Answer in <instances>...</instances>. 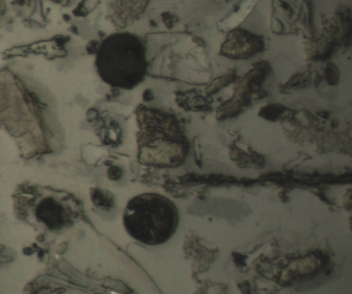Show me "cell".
<instances>
[{"mask_svg":"<svg viewBox=\"0 0 352 294\" xmlns=\"http://www.w3.org/2000/svg\"><path fill=\"white\" fill-rule=\"evenodd\" d=\"M162 16L163 17L164 23H165L166 26L168 28H171L174 25V16L169 14L168 12L163 13L162 14Z\"/></svg>","mask_w":352,"mask_h":294,"instance_id":"obj_7","label":"cell"},{"mask_svg":"<svg viewBox=\"0 0 352 294\" xmlns=\"http://www.w3.org/2000/svg\"><path fill=\"white\" fill-rule=\"evenodd\" d=\"M100 45V44L97 41H90L86 47L88 54H93L97 53Z\"/></svg>","mask_w":352,"mask_h":294,"instance_id":"obj_6","label":"cell"},{"mask_svg":"<svg viewBox=\"0 0 352 294\" xmlns=\"http://www.w3.org/2000/svg\"><path fill=\"white\" fill-rule=\"evenodd\" d=\"M122 174V170L118 166H112L108 170L109 177L112 180L119 179Z\"/></svg>","mask_w":352,"mask_h":294,"instance_id":"obj_5","label":"cell"},{"mask_svg":"<svg viewBox=\"0 0 352 294\" xmlns=\"http://www.w3.org/2000/svg\"><path fill=\"white\" fill-rule=\"evenodd\" d=\"M143 100L146 102H148L153 98V95L151 89H146L143 93Z\"/></svg>","mask_w":352,"mask_h":294,"instance_id":"obj_8","label":"cell"},{"mask_svg":"<svg viewBox=\"0 0 352 294\" xmlns=\"http://www.w3.org/2000/svg\"><path fill=\"white\" fill-rule=\"evenodd\" d=\"M179 212L173 201L157 193H144L131 199L122 216L129 235L147 245L168 241L179 225Z\"/></svg>","mask_w":352,"mask_h":294,"instance_id":"obj_2","label":"cell"},{"mask_svg":"<svg viewBox=\"0 0 352 294\" xmlns=\"http://www.w3.org/2000/svg\"><path fill=\"white\" fill-rule=\"evenodd\" d=\"M90 197L93 204L100 209L109 210L113 205V199L111 194L100 188H92Z\"/></svg>","mask_w":352,"mask_h":294,"instance_id":"obj_4","label":"cell"},{"mask_svg":"<svg viewBox=\"0 0 352 294\" xmlns=\"http://www.w3.org/2000/svg\"><path fill=\"white\" fill-rule=\"evenodd\" d=\"M96 66L101 78L113 87L131 89L144 78L145 47L129 33L110 35L100 45Z\"/></svg>","mask_w":352,"mask_h":294,"instance_id":"obj_3","label":"cell"},{"mask_svg":"<svg viewBox=\"0 0 352 294\" xmlns=\"http://www.w3.org/2000/svg\"><path fill=\"white\" fill-rule=\"evenodd\" d=\"M140 163L159 168H175L184 160L188 142L180 122L172 114L139 106L136 111Z\"/></svg>","mask_w":352,"mask_h":294,"instance_id":"obj_1","label":"cell"}]
</instances>
